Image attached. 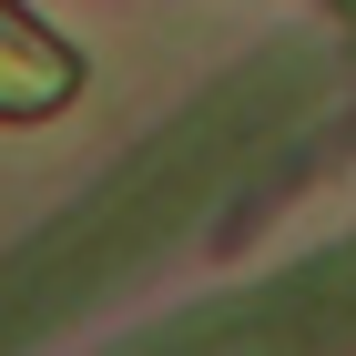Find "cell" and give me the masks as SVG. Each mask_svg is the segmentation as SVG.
Wrapping results in <instances>:
<instances>
[{"instance_id": "cell-3", "label": "cell", "mask_w": 356, "mask_h": 356, "mask_svg": "<svg viewBox=\"0 0 356 356\" xmlns=\"http://www.w3.org/2000/svg\"><path fill=\"white\" fill-rule=\"evenodd\" d=\"M346 10H356V0H346Z\"/></svg>"}, {"instance_id": "cell-1", "label": "cell", "mask_w": 356, "mask_h": 356, "mask_svg": "<svg viewBox=\"0 0 356 356\" xmlns=\"http://www.w3.org/2000/svg\"><path fill=\"white\" fill-rule=\"evenodd\" d=\"M173 336H224V346H265V356H305V346H346L356 336V245L326 265L285 275L245 305H214V316H184Z\"/></svg>"}, {"instance_id": "cell-2", "label": "cell", "mask_w": 356, "mask_h": 356, "mask_svg": "<svg viewBox=\"0 0 356 356\" xmlns=\"http://www.w3.org/2000/svg\"><path fill=\"white\" fill-rule=\"evenodd\" d=\"M72 82H82V61H72L51 31H31L21 10L0 0V112H51Z\"/></svg>"}]
</instances>
